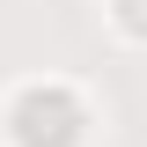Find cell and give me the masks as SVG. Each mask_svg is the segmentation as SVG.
Here are the masks:
<instances>
[{
	"instance_id": "1",
	"label": "cell",
	"mask_w": 147,
	"mask_h": 147,
	"mask_svg": "<svg viewBox=\"0 0 147 147\" xmlns=\"http://www.w3.org/2000/svg\"><path fill=\"white\" fill-rule=\"evenodd\" d=\"M15 140L22 147H74L81 140V103L66 88H30L15 103Z\"/></svg>"
},
{
	"instance_id": "2",
	"label": "cell",
	"mask_w": 147,
	"mask_h": 147,
	"mask_svg": "<svg viewBox=\"0 0 147 147\" xmlns=\"http://www.w3.org/2000/svg\"><path fill=\"white\" fill-rule=\"evenodd\" d=\"M118 7H125V30H140V37H147V0H118Z\"/></svg>"
}]
</instances>
